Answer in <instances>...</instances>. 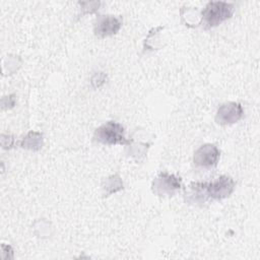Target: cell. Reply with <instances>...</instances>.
<instances>
[{"label": "cell", "mask_w": 260, "mask_h": 260, "mask_svg": "<svg viewBox=\"0 0 260 260\" xmlns=\"http://www.w3.org/2000/svg\"><path fill=\"white\" fill-rule=\"evenodd\" d=\"M235 10L232 3L223 1H210L201 12V20L199 24L204 29L217 26L221 22L231 18Z\"/></svg>", "instance_id": "1"}, {"label": "cell", "mask_w": 260, "mask_h": 260, "mask_svg": "<svg viewBox=\"0 0 260 260\" xmlns=\"http://www.w3.org/2000/svg\"><path fill=\"white\" fill-rule=\"evenodd\" d=\"M93 139L106 145H129L132 142V140L126 138L124 127L115 121H108L107 123L96 128L93 134Z\"/></svg>", "instance_id": "2"}, {"label": "cell", "mask_w": 260, "mask_h": 260, "mask_svg": "<svg viewBox=\"0 0 260 260\" xmlns=\"http://www.w3.org/2000/svg\"><path fill=\"white\" fill-rule=\"evenodd\" d=\"M236 182L230 176H219L211 182H204L205 193L208 200H221L229 197L235 190Z\"/></svg>", "instance_id": "3"}, {"label": "cell", "mask_w": 260, "mask_h": 260, "mask_svg": "<svg viewBox=\"0 0 260 260\" xmlns=\"http://www.w3.org/2000/svg\"><path fill=\"white\" fill-rule=\"evenodd\" d=\"M182 187V179L173 174L161 172L152 182V192L157 196H173Z\"/></svg>", "instance_id": "4"}, {"label": "cell", "mask_w": 260, "mask_h": 260, "mask_svg": "<svg viewBox=\"0 0 260 260\" xmlns=\"http://www.w3.org/2000/svg\"><path fill=\"white\" fill-rule=\"evenodd\" d=\"M220 151L219 149L211 143H206L201 145L193 155V162L195 166L210 169L214 168L219 159Z\"/></svg>", "instance_id": "5"}, {"label": "cell", "mask_w": 260, "mask_h": 260, "mask_svg": "<svg viewBox=\"0 0 260 260\" xmlns=\"http://www.w3.org/2000/svg\"><path fill=\"white\" fill-rule=\"evenodd\" d=\"M122 26L120 17L114 15H99L93 24V32L98 38L116 35Z\"/></svg>", "instance_id": "6"}, {"label": "cell", "mask_w": 260, "mask_h": 260, "mask_svg": "<svg viewBox=\"0 0 260 260\" xmlns=\"http://www.w3.org/2000/svg\"><path fill=\"white\" fill-rule=\"evenodd\" d=\"M244 110L241 104L230 102L221 105L215 116V121L219 125H231L243 118Z\"/></svg>", "instance_id": "7"}, {"label": "cell", "mask_w": 260, "mask_h": 260, "mask_svg": "<svg viewBox=\"0 0 260 260\" xmlns=\"http://www.w3.org/2000/svg\"><path fill=\"white\" fill-rule=\"evenodd\" d=\"M185 200L188 203H205L208 201L205 188H204V182H192L185 192Z\"/></svg>", "instance_id": "8"}, {"label": "cell", "mask_w": 260, "mask_h": 260, "mask_svg": "<svg viewBox=\"0 0 260 260\" xmlns=\"http://www.w3.org/2000/svg\"><path fill=\"white\" fill-rule=\"evenodd\" d=\"M21 147L32 149V150H38L42 147L43 145V138L41 133L37 132H29L26 137L20 142Z\"/></svg>", "instance_id": "9"}, {"label": "cell", "mask_w": 260, "mask_h": 260, "mask_svg": "<svg viewBox=\"0 0 260 260\" xmlns=\"http://www.w3.org/2000/svg\"><path fill=\"white\" fill-rule=\"evenodd\" d=\"M105 183H106V185L104 186V188L106 189L107 195H110L112 193H115V192L123 189V183L118 175L111 176L110 178H108L106 180Z\"/></svg>", "instance_id": "10"}]
</instances>
